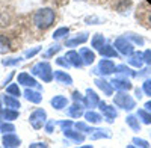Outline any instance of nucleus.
<instances>
[{
    "label": "nucleus",
    "mask_w": 151,
    "mask_h": 148,
    "mask_svg": "<svg viewBox=\"0 0 151 148\" xmlns=\"http://www.w3.org/2000/svg\"><path fill=\"white\" fill-rule=\"evenodd\" d=\"M55 20H56V14L52 8H41L33 14V24L41 30L52 27Z\"/></svg>",
    "instance_id": "nucleus-1"
},
{
    "label": "nucleus",
    "mask_w": 151,
    "mask_h": 148,
    "mask_svg": "<svg viewBox=\"0 0 151 148\" xmlns=\"http://www.w3.org/2000/svg\"><path fill=\"white\" fill-rule=\"evenodd\" d=\"M30 73L33 74V76L41 77L42 82H50V80H53V79H55L53 71H52V67H50L48 62H38L36 65L32 67Z\"/></svg>",
    "instance_id": "nucleus-2"
},
{
    "label": "nucleus",
    "mask_w": 151,
    "mask_h": 148,
    "mask_svg": "<svg viewBox=\"0 0 151 148\" xmlns=\"http://www.w3.org/2000/svg\"><path fill=\"white\" fill-rule=\"evenodd\" d=\"M113 103H115L118 107L124 109V110H132L136 106V101L127 94V91H119L115 98H113Z\"/></svg>",
    "instance_id": "nucleus-3"
},
{
    "label": "nucleus",
    "mask_w": 151,
    "mask_h": 148,
    "mask_svg": "<svg viewBox=\"0 0 151 148\" xmlns=\"http://www.w3.org/2000/svg\"><path fill=\"white\" fill-rule=\"evenodd\" d=\"M47 121V112L44 109H36L30 114L29 116V122L33 129H41L44 126V122Z\"/></svg>",
    "instance_id": "nucleus-4"
},
{
    "label": "nucleus",
    "mask_w": 151,
    "mask_h": 148,
    "mask_svg": "<svg viewBox=\"0 0 151 148\" xmlns=\"http://www.w3.org/2000/svg\"><path fill=\"white\" fill-rule=\"evenodd\" d=\"M118 50V53L124 55V56H127V55H132L133 50H134V47L133 44L127 40V36H119V38H116L115 41V45H113Z\"/></svg>",
    "instance_id": "nucleus-5"
},
{
    "label": "nucleus",
    "mask_w": 151,
    "mask_h": 148,
    "mask_svg": "<svg viewBox=\"0 0 151 148\" xmlns=\"http://www.w3.org/2000/svg\"><path fill=\"white\" fill-rule=\"evenodd\" d=\"M17 83L18 85H23V86H27V88H41L38 82L30 76L29 73H20L17 76Z\"/></svg>",
    "instance_id": "nucleus-6"
},
{
    "label": "nucleus",
    "mask_w": 151,
    "mask_h": 148,
    "mask_svg": "<svg viewBox=\"0 0 151 148\" xmlns=\"http://www.w3.org/2000/svg\"><path fill=\"white\" fill-rule=\"evenodd\" d=\"M110 83H112L113 88L118 89V91H130L133 88V85L130 83V80L127 77H115V79L110 80Z\"/></svg>",
    "instance_id": "nucleus-7"
},
{
    "label": "nucleus",
    "mask_w": 151,
    "mask_h": 148,
    "mask_svg": "<svg viewBox=\"0 0 151 148\" xmlns=\"http://www.w3.org/2000/svg\"><path fill=\"white\" fill-rule=\"evenodd\" d=\"M98 106H100V110L103 112V116L106 118V121H107V122H112L113 119H115V118L118 116V112L115 110V107L107 106V104H106V103H103V101H100V103H98Z\"/></svg>",
    "instance_id": "nucleus-8"
},
{
    "label": "nucleus",
    "mask_w": 151,
    "mask_h": 148,
    "mask_svg": "<svg viewBox=\"0 0 151 148\" xmlns=\"http://www.w3.org/2000/svg\"><path fill=\"white\" fill-rule=\"evenodd\" d=\"M3 147L8 148H14V147H20L21 145V139L14 133H3V139H2Z\"/></svg>",
    "instance_id": "nucleus-9"
},
{
    "label": "nucleus",
    "mask_w": 151,
    "mask_h": 148,
    "mask_svg": "<svg viewBox=\"0 0 151 148\" xmlns=\"http://www.w3.org/2000/svg\"><path fill=\"white\" fill-rule=\"evenodd\" d=\"M97 71H100L103 76H109V74L115 73V64H113V60H110V59H101L98 64Z\"/></svg>",
    "instance_id": "nucleus-10"
},
{
    "label": "nucleus",
    "mask_w": 151,
    "mask_h": 148,
    "mask_svg": "<svg viewBox=\"0 0 151 148\" xmlns=\"http://www.w3.org/2000/svg\"><path fill=\"white\" fill-rule=\"evenodd\" d=\"M65 57L68 59V62H70L73 67H76V68H82V67L85 65V62H83V59H82L80 53L76 52V50H70V52L65 55Z\"/></svg>",
    "instance_id": "nucleus-11"
},
{
    "label": "nucleus",
    "mask_w": 151,
    "mask_h": 148,
    "mask_svg": "<svg viewBox=\"0 0 151 148\" xmlns=\"http://www.w3.org/2000/svg\"><path fill=\"white\" fill-rule=\"evenodd\" d=\"M18 116H20V112L17 109H11V107L0 109V122L2 121H14Z\"/></svg>",
    "instance_id": "nucleus-12"
},
{
    "label": "nucleus",
    "mask_w": 151,
    "mask_h": 148,
    "mask_svg": "<svg viewBox=\"0 0 151 148\" xmlns=\"http://www.w3.org/2000/svg\"><path fill=\"white\" fill-rule=\"evenodd\" d=\"M98 103H100L98 95H97L92 89H88V91H86V95H85V98H83V106H86V107H95Z\"/></svg>",
    "instance_id": "nucleus-13"
},
{
    "label": "nucleus",
    "mask_w": 151,
    "mask_h": 148,
    "mask_svg": "<svg viewBox=\"0 0 151 148\" xmlns=\"http://www.w3.org/2000/svg\"><path fill=\"white\" fill-rule=\"evenodd\" d=\"M82 59H83V62L85 65H91L94 64V60H95V53L91 50V48H88V47H82L80 50H79Z\"/></svg>",
    "instance_id": "nucleus-14"
},
{
    "label": "nucleus",
    "mask_w": 151,
    "mask_h": 148,
    "mask_svg": "<svg viewBox=\"0 0 151 148\" xmlns=\"http://www.w3.org/2000/svg\"><path fill=\"white\" fill-rule=\"evenodd\" d=\"M24 98H26L27 101H30V103H35V104H38V103H41V100H42V95H41V92H38V91H32V89H26L24 91Z\"/></svg>",
    "instance_id": "nucleus-15"
},
{
    "label": "nucleus",
    "mask_w": 151,
    "mask_h": 148,
    "mask_svg": "<svg viewBox=\"0 0 151 148\" xmlns=\"http://www.w3.org/2000/svg\"><path fill=\"white\" fill-rule=\"evenodd\" d=\"M50 104H52L56 110H62L68 104V98L64 97V95H55L52 100H50Z\"/></svg>",
    "instance_id": "nucleus-16"
},
{
    "label": "nucleus",
    "mask_w": 151,
    "mask_h": 148,
    "mask_svg": "<svg viewBox=\"0 0 151 148\" xmlns=\"http://www.w3.org/2000/svg\"><path fill=\"white\" fill-rule=\"evenodd\" d=\"M53 76H55V80H56L58 83H62V85H71V83H73L71 76H70V74H67L65 71L58 70V71L53 73Z\"/></svg>",
    "instance_id": "nucleus-17"
},
{
    "label": "nucleus",
    "mask_w": 151,
    "mask_h": 148,
    "mask_svg": "<svg viewBox=\"0 0 151 148\" xmlns=\"http://www.w3.org/2000/svg\"><path fill=\"white\" fill-rule=\"evenodd\" d=\"M95 85H97L98 88L101 89L106 95H112V92H113V86H112L110 82H106L104 79H95Z\"/></svg>",
    "instance_id": "nucleus-18"
},
{
    "label": "nucleus",
    "mask_w": 151,
    "mask_h": 148,
    "mask_svg": "<svg viewBox=\"0 0 151 148\" xmlns=\"http://www.w3.org/2000/svg\"><path fill=\"white\" fill-rule=\"evenodd\" d=\"M3 103H5L6 107H11V109H18V107H21L18 98L14 97V95H9V94H8V95H3Z\"/></svg>",
    "instance_id": "nucleus-19"
},
{
    "label": "nucleus",
    "mask_w": 151,
    "mask_h": 148,
    "mask_svg": "<svg viewBox=\"0 0 151 148\" xmlns=\"http://www.w3.org/2000/svg\"><path fill=\"white\" fill-rule=\"evenodd\" d=\"M100 55L101 56H106V57H118L119 53L115 47L112 45H103L101 48H100Z\"/></svg>",
    "instance_id": "nucleus-20"
},
{
    "label": "nucleus",
    "mask_w": 151,
    "mask_h": 148,
    "mask_svg": "<svg viewBox=\"0 0 151 148\" xmlns=\"http://www.w3.org/2000/svg\"><path fill=\"white\" fill-rule=\"evenodd\" d=\"M85 118H86V122H91V124H100L103 121V116L97 112H94V110H88L85 114Z\"/></svg>",
    "instance_id": "nucleus-21"
},
{
    "label": "nucleus",
    "mask_w": 151,
    "mask_h": 148,
    "mask_svg": "<svg viewBox=\"0 0 151 148\" xmlns=\"http://www.w3.org/2000/svg\"><path fill=\"white\" fill-rule=\"evenodd\" d=\"M129 64H130V65H133V67H136V68H141V67H142V64H144V55H142V53H139V52L133 53V55H132V57L129 59Z\"/></svg>",
    "instance_id": "nucleus-22"
},
{
    "label": "nucleus",
    "mask_w": 151,
    "mask_h": 148,
    "mask_svg": "<svg viewBox=\"0 0 151 148\" xmlns=\"http://www.w3.org/2000/svg\"><path fill=\"white\" fill-rule=\"evenodd\" d=\"M68 115H70L71 118H79V116H82V115H83V106L76 101V103L68 109Z\"/></svg>",
    "instance_id": "nucleus-23"
},
{
    "label": "nucleus",
    "mask_w": 151,
    "mask_h": 148,
    "mask_svg": "<svg viewBox=\"0 0 151 148\" xmlns=\"http://www.w3.org/2000/svg\"><path fill=\"white\" fill-rule=\"evenodd\" d=\"M86 41H88V33L83 32V33H80V36H76V38L67 41V47H76L77 44H83Z\"/></svg>",
    "instance_id": "nucleus-24"
},
{
    "label": "nucleus",
    "mask_w": 151,
    "mask_h": 148,
    "mask_svg": "<svg viewBox=\"0 0 151 148\" xmlns=\"http://www.w3.org/2000/svg\"><path fill=\"white\" fill-rule=\"evenodd\" d=\"M125 122H127V126H130L134 131H141V122L134 115H129L125 118Z\"/></svg>",
    "instance_id": "nucleus-25"
},
{
    "label": "nucleus",
    "mask_w": 151,
    "mask_h": 148,
    "mask_svg": "<svg viewBox=\"0 0 151 148\" xmlns=\"http://www.w3.org/2000/svg\"><path fill=\"white\" fill-rule=\"evenodd\" d=\"M104 42H106V40H104V36H103L101 33L94 35V38L91 40V45H92L94 48H97V50H100V48L104 45Z\"/></svg>",
    "instance_id": "nucleus-26"
},
{
    "label": "nucleus",
    "mask_w": 151,
    "mask_h": 148,
    "mask_svg": "<svg viewBox=\"0 0 151 148\" xmlns=\"http://www.w3.org/2000/svg\"><path fill=\"white\" fill-rule=\"evenodd\" d=\"M64 136H65V138H70V139H73V141H76V142H82V141L85 139V136H83L82 133L73 131V130H64Z\"/></svg>",
    "instance_id": "nucleus-27"
},
{
    "label": "nucleus",
    "mask_w": 151,
    "mask_h": 148,
    "mask_svg": "<svg viewBox=\"0 0 151 148\" xmlns=\"http://www.w3.org/2000/svg\"><path fill=\"white\" fill-rule=\"evenodd\" d=\"M11 52V42L5 35H0V55Z\"/></svg>",
    "instance_id": "nucleus-28"
},
{
    "label": "nucleus",
    "mask_w": 151,
    "mask_h": 148,
    "mask_svg": "<svg viewBox=\"0 0 151 148\" xmlns=\"http://www.w3.org/2000/svg\"><path fill=\"white\" fill-rule=\"evenodd\" d=\"M137 116L142 119L144 124H151V112H148L147 109H141L139 112H137Z\"/></svg>",
    "instance_id": "nucleus-29"
},
{
    "label": "nucleus",
    "mask_w": 151,
    "mask_h": 148,
    "mask_svg": "<svg viewBox=\"0 0 151 148\" xmlns=\"http://www.w3.org/2000/svg\"><path fill=\"white\" fill-rule=\"evenodd\" d=\"M68 33H70V29L68 27H59L53 33V40H62V38H65Z\"/></svg>",
    "instance_id": "nucleus-30"
},
{
    "label": "nucleus",
    "mask_w": 151,
    "mask_h": 148,
    "mask_svg": "<svg viewBox=\"0 0 151 148\" xmlns=\"http://www.w3.org/2000/svg\"><path fill=\"white\" fill-rule=\"evenodd\" d=\"M6 94H9V95H14V97H20L21 95V91H20V88H18V83H12V85H9L8 88H6Z\"/></svg>",
    "instance_id": "nucleus-31"
},
{
    "label": "nucleus",
    "mask_w": 151,
    "mask_h": 148,
    "mask_svg": "<svg viewBox=\"0 0 151 148\" xmlns=\"http://www.w3.org/2000/svg\"><path fill=\"white\" fill-rule=\"evenodd\" d=\"M0 131L2 133H12V131H15V127H14V124H11L9 121H2L0 122Z\"/></svg>",
    "instance_id": "nucleus-32"
},
{
    "label": "nucleus",
    "mask_w": 151,
    "mask_h": 148,
    "mask_svg": "<svg viewBox=\"0 0 151 148\" xmlns=\"http://www.w3.org/2000/svg\"><path fill=\"white\" fill-rule=\"evenodd\" d=\"M115 73H121V74H124V76H136V73L132 71L130 68H127L125 65H118V67H115Z\"/></svg>",
    "instance_id": "nucleus-33"
},
{
    "label": "nucleus",
    "mask_w": 151,
    "mask_h": 148,
    "mask_svg": "<svg viewBox=\"0 0 151 148\" xmlns=\"http://www.w3.org/2000/svg\"><path fill=\"white\" fill-rule=\"evenodd\" d=\"M20 62H21V59H18V57H9V59H3L2 60V64L5 67H14V65H18Z\"/></svg>",
    "instance_id": "nucleus-34"
},
{
    "label": "nucleus",
    "mask_w": 151,
    "mask_h": 148,
    "mask_svg": "<svg viewBox=\"0 0 151 148\" xmlns=\"http://www.w3.org/2000/svg\"><path fill=\"white\" fill-rule=\"evenodd\" d=\"M133 142H134V145L136 147H144V148H147V147H150V144L145 141V139H139V138H133Z\"/></svg>",
    "instance_id": "nucleus-35"
},
{
    "label": "nucleus",
    "mask_w": 151,
    "mask_h": 148,
    "mask_svg": "<svg viewBox=\"0 0 151 148\" xmlns=\"http://www.w3.org/2000/svg\"><path fill=\"white\" fill-rule=\"evenodd\" d=\"M56 64L60 65V67H65V68L71 67V64L68 62V59H67V57H58V59H56Z\"/></svg>",
    "instance_id": "nucleus-36"
},
{
    "label": "nucleus",
    "mask_w": 151,
    "mask_h": 148,
    "mask_svg": "<svg viewBox=\"0 0 151 148\" xmlns=\"http://www.w3.org/2000/svg\"><path fill=\"white\" fill-rule=\"evenodd\" d=\"M60 45H55V47H52V48H50V50L44 55V57H50V56H52V55H55V53H58V52H60Z\"/></svg>",
    "instance_id": "nucleus-37"
},
{
    "label": "nucleus",
    "mask_w": 151,
    "mask_h": 148,
    "mask_svg": "<svg viewBox=\"0 0 151 148\" xmlns=\"http://www.w3.org/2000/svg\"><path fill=\"white\" fill-rule=\"evenodd\" d=\"M76 127H77L79 130H82V131H85V133H88V131H94L92 129H89L85 122H76Z\"/></svg>",
    "instance_id": "nucleus-38"
},
{
    "label": "nucleus",
    "mask_w": 151,
    "mask_h": 148,
    "mask_svg": "<svg viewBox=\"0 0 151 148\" xmlns=\"http://www.w3.org/2000/svg\"><path fill=\"white\" fill-rule=\"evenodd\" d=\"M142 91H144L147 95L151 97V80H147V82L142 85Z\"/></svg>",
    "instance_id": "nucleus-39"
},
{
    "label": "nucleus",
    "mask_w": 151,
    "mask_h": 148,
    "mask_svg": "<svg viewBox=\"0 0 151 148\" xmlns=\"http://www.w3.org/2000/svg\"><path fill=\"white\" fill-rule=\"evenodd\" d=\"M40 50H41V47H35L33 50H27L26 53H24V57H33Z\"/></svg>",
    "instance_id": "nucleus-40"
},
{
    "label": "nucleus",
    "mask_w": 151,
    "mask_h": 148,
    "mask_svg": "<svg viewBox=\"0 0 151 148\" xmlns=\"http://www.w3.org/2000/svg\"><path fill=\"white\" fill-rule=\"evenodd\" d=\"M103 131H104V130H98V133H94L91 138H92V139H100V138H109V134H107V133H103Z\"/></svg>",
    "instance_id": "nucleus-41"
},
{
    "label": "nucleus",
    "mask_w": 151,
    "mask_h": 148,
    "mask_svg": "<svg viewBox=\"0 0 151 148\" xmlns=\"http://www.w3.org/2000/svg\"><path fill=\"white\" fill-rule=\"evenodd\" d=\"M144 62L147 65H151V50H145L144 52Z\"/></svg>",
    "instance_id": "nucleus-42"
},
{
    "label": "nucleus",
    "mask_w": 151,
    "mask_h": 148,
    "mask_svg": "<svg viewBox=\"0 0 151 148\" xmlns=\"http://www.w3.org/2000/svg\"><path fill=\"white\" fill-rule=\"evenodd\" d=\"M73 98H74L76 101H82V103H83V98H85V97H83L79 91H74V92H73Z\"/></svg>",
    "instance_id": "nucleus-43"
},
{
    "label": "nucleus",
    "mask_w": 151,
    "mask_h": 148,
    "mask_svg": "<svg viewBox=\"0 0 151 148\" xmlns=\"http://www.w3.org/2000/svg\"><path fill=\"white\" fill-rule=\"evenodd\" d=\"M53 127H55V121H47L45 131H47V133H52V131H53Z\"/></svg>",
    "instance_id": "nucleus-44"
},
{
    "label": "nucleus",
    "mask_w": 151,
    "mask_h": 148,
    "mask_svg": "<svg viewBox=\"0 0 151 148\" xmlns=\"http://www.w3.org/2000/svg\"><path fill=\"white\" fill-rule=\"evenodd\" d=\"M129 36H130V38H133V41L134 42H137V44H144V38H141V36H133V33H129Z\"/></svg>",
    "instance_id": "nucleus-45"
},
{
    "label": "nucleus",
    "mask_w": 151,
    "mask_h": 148,
    "mask_svg": "<svg viewBox=\"0 0 151 148\" xmlns=\"http://www.w3.org/2000/svg\"><path fill=\"white\" fill-rule=\"evenodd\" d=\"M59 126L64 129V130H67V127H71L73 126V122L71 121H62V122H59Z\"/></svg>",
    "instance_id": "nucleus-46"
},
{
    "label": "nucleus",
    "mask_w": 151,
    "mask_h": 148,
    "mask_svg": "<svg viewBox=\"0 0 151 148\" xmlns=\"http://www.w3.org/2000/svg\"><path fill=\"white\" fill-rule=\"evenodd\" d=\"M29 147H30V148H41V147H44V148H45V147H47V144H45V142H35V144H30Z\"/></svg>",
    "instance_id": "nucleus-47"
},
{
    "label": "nucleus",
    "mask_w": 151,
    "mask_h": 148,
    "mask_svg": "<svg viewBox=\"0 0 151 148\" xmlns=\"http://www.w3.org/2000/svg\"><path fill=\"white\" fill-rule=\"evenodd\" d=\"M12 77H14V73H11V74H9V77H8V79H6V80H5V82H3V86H6V83H9V82H11V79H12Z\"/></svg>",
    "instance_id": "nucleus-48"
},
{
    "label": "nucleus",
    "mask_w": 151,
    "mask_h": 148,
    "mask_svg": "<svg viewBox=\"0 0 151 148\" xmlns=\"http://www.w3.org/2000/svg\"><path fill=\"white\" fill-rule=\"evenodd\" d=\"M148 112H151V101H148V103H145V106H144Z\"/></svg>",
    "instance_id": "nucleus-49"
}]
</instances>
